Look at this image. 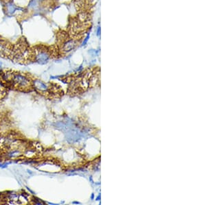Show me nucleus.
Wrapping results in <instances>:
<instances>
[{
	"mask_svg": "<svg viewBox=\"0 0 206 205\" xmlns=\"http://www.w3.org/2000/svg\"><path fill=\"white\" fill-rule=\"evenodd\" d=\"M2 66V63L1 62H0V66Z\"/></svg>",
	"mask_w": 206,
	"mask_h": 205,
	"instance_id": "10",
	"label": "nucleus"
},
{
	"mask_svg": "<svg viewBox=\"0 0 206 205\" xmlns=\"http://www.w3.org/2000/svg\"><path fill=\"white\" fill-rule=\"evenodd\" d=\"M2 86H0V95L2 94Z\"/></svg>",
	"mask_w": 206,
	"mask_h": 205,
	"instance_id": "9",
	"label": "nucleus"
},
{
	"mask_svg": "<svg viewBox=\"0 0 206 205\" xmlns=\"http://www.w3.org/2000/svg\"><path fill=\"white\" fill-rule=\"evenodd\" d=\"M11 80L13 85L18 88H26L30 85V80L20 73L13 75Z\"/></svg>",
	"mask_w": 206,
	"mask_h": 205,
	"instance_id": "1",
	"label": "nucleus"
},
{
	"mask_svg": "<svg viewBox=\"0 0 206 205\" xmlns=\"http://www.w3.org/2000/svg\"><path fill=\"white\" fill-rule=\"evenodd\" d=\"M8 7V11H9L10 13H13L14 11H15V6H14L13 5L10 4V5H9Z\"/></svg>",
	"mask_w": 206,
	"mask_h": 205,
	"instance_id": "6",
	"label": "nucleus"
},
{
	"mask_svg": "<svg viewBox=\"0 0 206 205\" xmlns=\"http://www.w3.org/2000/svg\"><path fill=\"white\" fill-rule=\"evenodd\" d=\"M10 164V162H8V163H5V164H0V167L3 169V168H6L7 167H8V164Z\"/></svg>",
	"mask_w": 206,
	"mask_h": 205,
	"instance_id": "8",
	"label": "nucleus"
},
{
	"mask_svg": "<svg viewBox=\"0 0 206 205\" xmlns=\"http://www.w3.org/2000/svg\"><path fill=\"white\" fill-rule=\"evenodd\" d=\"M19 151H17V150H13V151L10 152V153L7 155V156L10 158H15L17 155H19Z\"/></svg>",
	"mask_w": 206,
	"mask_h": 205,
	"instance_id": "5",
	"label": "nucleus"
},
{
	"mask_svg": "<svg viewBox=\"0 0 206 205\" xmlns=\"http://www.w3.org/2000/svg\"><path fill=\"white\" fill-rule=\"evenodd\" d=\"M33 86L37 91L39 92H45L48 90V86L41 80H35L33 81Z\"/></svg>",
	"mask_w": 206,
	"mask_h": 205,
	"instance_id": "3",
	"label": "nucleus"
},
{
	"mask_svg": "<svg viewBox=\"0 0 206 205\" xmlns=\"http://www.w3.org/2000/svg\"><path fill=\"white\" fill-rule=\"evenodd\" d=\"M34 203L36 204H44V202H42V201L40 200L39 198L35 197L34 200Z\"/></svg>",
	"mask_w": 206,
	"mask_h": 205,
	"instance_id": "7",
	"label": "nucleus"
},
{
	"mask_svg": "<svg viewBox=\"0 0 206 205\" xmlns=\"http://www.w3.org/2000/svg\"><path fill=\"white\" fill-rule=\"evenodd\" d=\"M76 46V43L73 40H67L65 42V43L63 44V50L66 51V52H69L70 51H72V49L74 48V47Z\"/></svg>",
	"mask_w": 206,
	"mask_h": 205,
	"instance_id": "4",
	"label": "nucleus"
},
{
	"mask_svg": "<svg viewBox=\"0 0 206 205\" xmlns=\"http://www.w3.org/2000/svg\"><path fill=\"white\" fill-rule=\"evenodd\" d=\"M34 58L35 62L40 64H45L48 62L49 59V54L48 51L43 48H39L34 50Z\"/></svg>",
	"mask_w": 206,
	"mask_h": 205,
	"instance_id": "2",
	"label": "nucleus"
}]
</instances>
